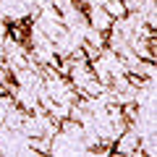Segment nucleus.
<instances>
[{
	"mask_svg": "<svg viewBox=\"0 0 157 157\" xmlns=\"http://www.w3.org/2000/svg\"><path fill=\"white\" fill-rule=\"evenodd\" d=\"M121 3H126V0H121Z\"/></svg>",
	"mask_w": 157,
	"mask_h": 157,
	"instance_id": "1",
	"label": "nucleus"
}]
</instances>
